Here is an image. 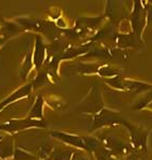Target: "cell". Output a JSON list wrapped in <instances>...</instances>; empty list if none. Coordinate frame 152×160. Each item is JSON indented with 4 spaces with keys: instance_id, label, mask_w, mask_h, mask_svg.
Masks as SVG:
<instances>
[{
    "instance_id": "obj_11",
    "label": "cell",
    "mask_w": 152,
    "mask_h": 160,
    "mask_svg": "<svg viewBox=\"0 0 152 160\" xmlns=\"http://www.w3.org/2000/svg\"><path fill=\"white\" fill-rule=\"evenodd\" d=\"M73 154L71 151H64V149H59L53 154V160H69Z\"/></svg>"
},
{
    "instance_id": "obj_10",
    "label": "cell",
    "mask_w": 152,
    "mask_h": 160,
    "mask_svg": "<svg viewBox=\"0 0 152 160\" xmlns=\"http://www.w3.org/2000/svg\"><path fill=\"white\" fill-rule=\"evenodd\" d=\"M14 159L15 160H35V157L33 155L29 154L28 152L22 151L21 148H17L15 149L14 153Z\"/></svg>"
},
{
    "instance_id": "obj_4",
    "label": "cell",
    "mask_w": 152,
    "mask_h": 160,
    "mask_svg": "<svg viewBox=\"0 0 152 160\" xmlns=\"http://www.w3.org/2000/svg\"><path fill=\"white\" fill-rule=\"evenodd\" d=\"M146 14L144 12V9L140 7V2H136V8L134 9L132 14V27L133 30L136 32V34L140 35L143 30L144 24H145Z\"/></svg>"
},
{
    "instance_id": "obj_8",
    "label": "cell",
    "mask_w": 152,
    "mask_h": 160,
    "mask_svg": "<svg viewBox=\"0 0 152 160\" xmlns=\"http://www.w3.org/2000/svg\"><path fill=\"white\" fill-rule=\"evenodd\" d=\"M44 59H45V47L40 37L36 38V45H35V51H34V64L36 68H40L43 64Z\"/></svg>"
},
{
    "instance_id": "obj_14",
    "label": "cell",
    "mask_w": 152,
    "mask_h": 160,
    "mask_svg": "<svg viewBox=\"0 0 152 160\" xmlns=\"http://www.w3.org/2000/svg\"><path fill=\"white\" fill-rule=\"evenodd\" d=\"M109 160H116V159H109Z\"/></svg>"
},
{
    "instance_id": "obj_2",
    "label": "cell",
    "mask_w": 152,
    "mask_h": 160,
    "mask_svg": "<svg viewBox=\"0 0 152 160\" xmlns=\"http://www.w3.org/2000/svg\"><path fill=\"white\" fill-rule=\"evenodd\" d=\"M125 122L119 117V114L113 112L111 110L102 109L97 115H95L94 124H93V129H97L105 125H116V124H123Z\"/></svg>"
},
{
    "instance_id": "obj_9",
    "label": "cell",
    "mask_w": 152,
    "mask_h": 160,
    "mask_svg": "<svg viewBox=\"0 0 152 160\" xmlns=\"http://www.w3.org/2000/svg\"><path fill=\"white\" fill-rule=\"evenodd\" d=\"M43 104H44L43 97L38 96L36 99V102L33 106L32 110H31L28 118H33V120H34V118H35V120H43Z\"/></svg>"
},
{
    "instance_id": "obj_6",
    "label": "cell",
    "mask_w": 152,
    "mask_h": 160,
    "mask_svg": "<svg viewBox=\"0 0 152 160\" xmlns=\"http://www.w3.org/2000/svg\"><path fill=\"white\" fill-rule=\"evenodd\" d=\"M31 88H32V86H31V84H27V86L20 88V89H18L17 91H15L14 93H12V94L10 95V96L7 97V99L2 100V102H0V111L3 109V108L6 107V106L10 105L11 102H15V100L21 98V97L28 96V95L30 94V92H31Z\"/></svg>"
},
{
    "instance_id": "obj_1",
    "label": "cell",
    "mask_w": 152,
    "mask_h": 160,
    "mask_svg": "<svg viewBox=\"0 0 152 160\" xmlns=\"http://www.w3.org/2000/svg\"><path fill=\"white\" fill-rule=\"evenodd\" d=\"M31 127H46V123L43 120H33V118H24V120H12L3 124H0V131L6 132H16Z\"/></svg>"
},
{
    "instance_id": "obj_12",
    "label": "cell",
    "mask_w": 152,
    "mask_h": 160,
    "mask_svg": "<svg viewBox=\"0 0 152 160\" xmlns=\"http://www.w3.org/2000/svg\"><path fill=\"white\" fill-rule=\"evenodd\" d=\"M146 107H147V108H149V109H152V102H150V104H148V105H147Z\"/></svg>"
},
{
    "instance_id": "obj_7",
    "label": "cell",
    "mask_w": 152,
    "mask_h": 160,
    "mask_svg": "<svg viewBox=\"0 0 152 160\" xmlns=\"http://www.w3.org/2000/svg\"><path fill=\"white\" fill-rule=\"evenodd\" d=\"M14 155V142L11 137H6L0 140V158L7 159Z\"/></svg>"
},
{
    "instance_id": "obj_13",
    "label": "cell",
    "mask_w": 152,
    "mask_h": 160,
    "mask_svg": "<svg viewBox=\"0 0 152 160\" xmlns=\"http://www.w3.org/2000/svg\"><path fill=\"white\" fill-rule=\"evenodd\" d=\"M77 160H87L85 157H80V158H77Z\"/></svg>"
},
{
    "instance_id": "obj_15",
    "label": "cell",
    "mask_w": 152,
    "mask_h": 160,
    "mask_svg": "<svg viewBox=\"0 0 152 160\" xmlns=\"http://www.w3.org/2000/svg\"><path fill=\"white\" fill-rule=\"evenodd\" d=\"M1 139H2V137H0V140H1Z\"/></svg>"
},
{
    "instance_id": "obj_17",
    "label": "cell",
    "mask_w": 152,
    "mask_h": 160,
    "mask_svg": "<svg viewBox=\"0 0 152 160\" xmlns=\"http://www.w3.org/2000/svg\"><path fill=\"white\" fill-rule=\"evenodd\" d=\"M0 160H2V159H1V158H0Z\"/></svg>"
},
{
    "instance_id": "obj_16",
    "label": "cell",
    "mask_w": 152,
    "mask_h": 160,
    "mask_svg": "<svg viewBox=\"0 0 152 160\" xmlns=\"http://www.w3.org/2000/svg\"><path fill=\"white\" fill-rule=\"evenodd\" d=\"M1 41H2V40H0V42H1Z\"/></svg>"
},
{
    "instance_id": "obj_3",
    "label": "cell",
    "mask_w": 152,
    "mask_h": 160,
    "mask_svg": "<svg viewBox=\"0 0 152 160\" xmlns=\"http://www.w3.org/2000/svg\"><path fill=\"white\" fill-rule=\"evenodd\" d=\"M52 136L55 137V138L60 139L61 141L65 142V143L70 144V145L86 149L85 138H81V137H79V136H74V135H70V133L61 132V131H55V132H52Z\"/></svg>"
},
{
    "instance_id": "obj_5",
    "label": "cell",
    "mask_w": 152,
    "mask_h": 160,
    "mask_svg": "<svg viewBox=\"0 0 152 160\" xmlns=\"http://www.w3.org/2000/svg\"><path fill=\"white\" fill-rule=\"evenodd\" d=\"M123 125L128 126L133 143L135 144L136 146H144V148H145L146 141H147V132H145L144 129H141V128L130 125V124L127 122L123 123Z\"/></svg>"
}]
</instances>
